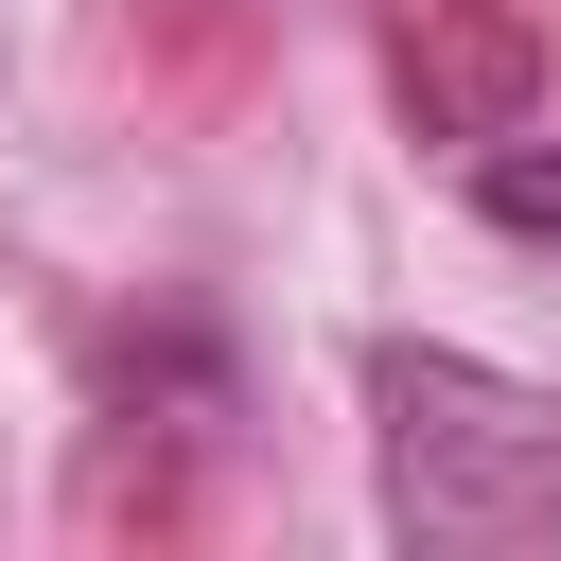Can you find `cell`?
Masks as SVG:
<instances>
[{
    "label": "cell",
    "mask_w": 561,
    "mask_h": 561,
    "mask_svg": "<svg viewBox=\"0 0 561 561\" xmlns=\"http://www.w3.org/2000/svg\"><path fill=\"white\" fill-rule=\"evenodd\" d=\"M368 491L421 561H526V543H561V403L473 351L386 333L368 351Z\"/></svg>",
    "instance_id": "1"
},
{
    "label": "cell",
    "mask_w": 561,
    "mask_h": 561,
    "mask_svg": "<svg viewBox=\"0 0 561 561\" xmlns=\"http://www.w3.org/2000/svg\"><path fill=\"white\" fill-rule=\"evenodd\" d=\"M403 105H421L438 140H508V123H526V18H491V0H473V18H421V35H403Z\"/></svg>",
    "instance_id": "2"
},
{
    "label": "cell",
    "mask_w": 561,
    "mask_h": 561,
    "mask_svg": "<svg viewBox=\"0 0 561 561\" xmlns=\"http://www.w3.org/2000/svg\"><path fill=\"white\" fill-rule=\"evenodd\" d=\"M473 210H491V228H526V245H561V140H543V123L473 140Z\"/></svg>",
    "instance_id": "3"
}]
</instances>
